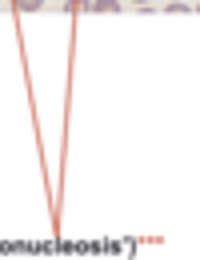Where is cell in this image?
<instances>
[{"label":"cell","instance_id":"7a4b0ae2","mask_svg":"<svg viewBox=\"0 0 200 260\" xmlns=\"http://www.w3.org/2000/svg\"><path fill=\"white\" fill-rule=\"evenodd\" d=\"M16 8L20 12H36V8H44V0H16Z\"/></svg>","mask_w":200,"mask_h":260},{"label":"cell","instance_id":"277c9868","mask_svg":"<svg viewBox=\"0 0 200 260\" xmlns=\"http://www.w3.org/2000/svg\"><path fill=\"white\" fill-rule=\"evenodd\" d=\"M128 4H152V0H128Z\"/></svg>","mask_w":200,"mask_h":260},{"label":"cell","instance_id":"6da1fadb","mask_svg":"<svg viewBox=\"0 0 200 260\" xmlns=\"http://www.w3.org/2000/svg\"><path fill=\"white\" fill-rule=\"evenodd\" d=\"M120 0H92V12H120Z\"/></svg>","mask_w":200,"mask_h":260},{"label":"cell","instance_id":"3957f363","mask_svg":"<svg viewBox=\"0 0 200 260\" xmlns=\"http://www.w3.org/2000/svg\"><path fill=\"white\" fill-rule=\"evenodd\" d=\"M168 12H196V4H188V0H176V4H168Z\"/></svg>","mask_w":200,"mask_h":260}]
</instances>
